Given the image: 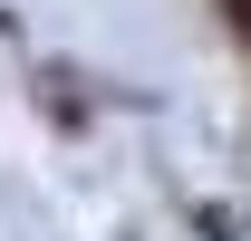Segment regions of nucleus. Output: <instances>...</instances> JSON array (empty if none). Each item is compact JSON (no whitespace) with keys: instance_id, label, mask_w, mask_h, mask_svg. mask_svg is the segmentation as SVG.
<instances>
[{"instance_id":"obj_1","label":"nucleus","mask_w":251,"mask_h":241,"mask_svg":"<svg viewBox=\"0 0 251 241\" xmlns=\"http://www.w3.org/2000/svg\"><path fill=\"white\" fill-rule=\"evenodd\" d=\"M203 241H242V232H232V212H203Z\"/></svg>"},{"instance_id":"obj_2","label":"nucleus","mask_w":251,"mask_h":241,"mask_svg":"<svg viewBox=\"0 0 251 241\" xmlns=\"http://www.w3.org/2000/svg\"><path fill=\"white\" fill-rule=\"evenodd\" d=\"M232 10H242V29H251V0H232Z\"/></svg>"}]
</instances>
